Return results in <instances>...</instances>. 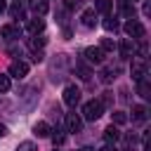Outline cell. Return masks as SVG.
<instances>
[{
  "label": "cell",
  "instance_id": "2",
  "mask_svg": "<svg viewBox=\"0 0 151 151\" xmlns=\"http://www.w3.org/2000/svg\"><path fill=\"white\" fill-rule=\"evenodd\" d=\"M123 31L130 35V40H132V38H144V33H146V31H144V26H142L137 19H130V21L123 26Z\"/></svg>",
  "mask_w": 151,
  "mask_h": 151
},
{
  "label": "cell",
  "instance_id": "9",
  "mask_svg": "<svg viewBox=\"0 0 151 151\" xmlns=\"http://www.w3.org/2000/svg\"><path fill=\"white\" fill-rule=\"evenodd\" d=\"M104 139H106L109 144H116V142L120 139V132H118V127H113V125H109V127L104 130Z\"/></svg>",
  "mask_w": 151,
  "mask_h": 151
},
{
  "label": "cell",
  "instance_id": "18",
  "mask_svg": "<svg viewBox=\"0 0 151 151\" xmlns=\"http://www.w3.org/2000/svg\"><path fill=\"white\" fill-rule=\"evenodd\" d=\"M137 90H139V94L144 97V99H149L151 97V87H149V83L142 78V80H137Z\"/></svg>",
  "mask_w": 151,
  "mask_h": 151
},
{
  "label": "cell",
  "instance_id": "19",
  "mask_svg": "<svg viewBox=\"0 0 151 151\" xmlns=\"http://www.w3.org/2000/svg\"><path fill=\"white\" fill-rule=\"evenodd\" d=\"M33 132H35L38 137H47V134H50V125H47L45 120H40V123H35V127H33Z\"/></svg>",
  "mask_w": 151,
  "mask_h": 151
},
{
  "label": "cell",
  "instance_id": "23",
  "mask_svg": "<svg viewBox=\"0 0 151 151\" xmlns=\"http://www.w3.org/2000/svg\"><path fill=\"white\" fill-rule=\"evenodd\" d=\"M111 118H113V123H116V125H123V123L127 120V116H125L123 111H113V113H111Z\"/></svg>",
  "mask_w": 151,
  "mask_h": 151
},
{
  "label": "cell",
  "instance_id": "33",
  "mask_svg": "<svg viewBox=\"0 0 151 151\" xmlns=\"http://www.w3.org/2000/svg\"><path fill=\"white\" fill-rule=\"evenodd\" d=\"M78 151H94V149H90V146H83V149H78Z\"/></svg>",
  "mask_w": 151,
  "mask_h": 151
},
{
  "label": "cell",
  "instance_id": "11",
  "mask_svg": "<svg viewBox=\"0 0 151 151\" xmlns=\"http://www.w3.org/2000/svg\"><path fill=\"white\" fill-rule=\"evenodd\" d=\"M111 7H113V0H94V9L99 14H109Z\"/></svg>",
  "mask_w": 151,
  "mask_h": 151
},
{
  "label": "cell",
  "instance_id": "27",
  "mask_svg": "<svg viewBox=\"0 0 151 151\" xmlns=\"http://www.w3.org/2000/svg\"><path fill=\"white\" fill-rule=\"evenodd\" d=\"M7 90H9V76L0 73V92H7Z\"/></svg>",
  "mask_w": 151,
  "mask_h": 151
},
{
  "label": "cell",
  "instance_id": "5",
  "mask_svg": "<svg viewBox=\"0 0 151 151\" xmlns=\"http://www.w3.org/2000/svg\"><path fill=\"white\" fill-rule=\"evenodd\" d=\"M144 76H146V59H142V57L132 59V78L134 80H142Z\"/></svg>",
  "mask_w": 151,
  "mask_h": 151
},
{
  "label": "cell",
  "instance_id": "26",
  "mask_svg": "<svg viewBox=\"0 0 151 151\" xmlns=\"http://www.w3.org/2000/svg\"><path fill=\"white\" fill-rule=\"evenodd\" d=\"M17 151H35V144H33V142H21V144L17 146Z\"/></svg>",
  "mask_w": 151,
  "mask_h": 151
},
{
  "label": "cell",
  "instance_id": "14",
  "mask_svg": "<svg viewBox=\"0 0 151 151\" xmlns=\"http://www.w3.org/2000/svg\"><path fill=\"white\" fill-rule=\"evenodd\" d=\"M146 116H149L146 106H142V104L132 106V118H134V120H146Z\"/></svg>",
  "mask_w": 151,
  "mask_h": 151
},
{
  "label": "cell",
  "instance_id": "29",
  "mask_svg": "<svg viewBox=\"0 0 151 151\" xmlns=\"http://www.w3.org/2000/svg\"><path fill=\"white\" fill-rule=\"evenodd\" d=\"M78 5H80V0H66V7H68V9H76Z\"/></svg>",
  "mask_w": 151,
  "mask_h": 151
},
{
  "label": "cell",
  "instance_id": "10",
  "mask_svg": "<svg viewBox=\"0 0 151 151\" xmlns=\"http://www.w3.org/2000/svg\"><path fill=\"white\" fill-rule=\"evenodd\" d=\"M31 9L35 12V14H47V9H50V5H47V0H31Z\"/></svg>",
  "mask_w": 151,
  "mask_h": 151
},
{
  "label": "cell",
  "instance_id": "1",
  "mask_svg": "<svg viewBox=\"0 0 151 151\" xmlns=\"http://www.w3.org/2000/svg\"><path fill=\"white\" fill-rule=\"evenodd\" d=\"M101 113H104V106H101L99 99H92V101H87V104L83 106V116H85L87 120H97Z\"/></svg>",
  "mask_w": 151,
  "mask_h": 151
},
{
  "label": "cell",
  "instance_id": "34",
  "mask_svg": "<svg viewBox=\"0 0 151 151\" xmlns=\"http://www.w3.org/2000/svg\"><path fill=\"white\" fill-rule=\"evenodd\" d=\"M130 2H132V0H130Z\"/></svg>",
  "mask_w": 151,
  "mask_h": 151
},
{
  "label": "cell",
  "instance_id": "24",
  "mask_svg": "<svg viewBox=\"0 0 151 151\" xmlns=\"http://www.w3.org/2000/svg\"><path fill=\"white\" fill-rule=\"evenodd\" d=\"M76 68H78V73H80V78H83V80H87V78L92 76V73H90V68H87V66H83V64H76Z\"/></svg>",
  "mask_w": 151,
  "mask_h": 151
},
{
  "label": "cell",
  "instance_id": "30",
  "mask_svg": "<svg viewBox=\"0 0 151 151\" xmlns=\"http://www.w3.org/2000/svg\"><path fill=\"white\" fill-rule=\"evenodd\" d=\"M5 9H7V2H5V0H0V14H2Z\"/></svg>",
  "mask_w": 151,
  "mask_h": 151
},
{
  "label": "cell",
  "instance_id": "17",
  "mask_svg": "<svg viewBox=\"0 0 151 151\" xmlns=\"http://www.w3.org/2000/svg\"><path fill=\"white\" fill-rule=\"evenodd\" d=\"M42 28H45V21H42L40 17H38V19H33V21H28V31H31L33 35H35V33H40Z\"/></svg>",
  "mask_w": 151,
  "mask_h": 151
},
{
  "label": "cell",
  "instance_id": "16",
  "mask_svg": "<svg viewBox=\"0 0 151 151\" xmlns=\"http://www.w3.org/2000/svg\"><path fill=\"white\" fill-rule=\"evenodd\" d=\"M120 54L123 57H132L134 54V42L132 40H123L120 42Z\"/></svg>",
  "mask_w": 151,
  "mask_h": 151
},
{
  "label": "cell",
  "instance_id": "28",
  "mask_svg": "<svg viewBox=\"0 0 151 151\" xmlns=\"http://www.w3.org/2000/svg\"><path fill=\"white\" fill-rule=\"evenodd\" d=\"M64 139H66V137H64V134H59V132H54V134H52V142H54V146L64 144Z\"/></svg>",
  "mask_w": 151,
  "mask_h": 151
},
{
  "label": "cell",
  "instance_id": "20",
  "mask_svg": "<svg viewBox=\"0 0 151 151\" xmlns=\"http://www.w3.org/2000/svg\"><path fill=\"white\" fill-rule=\"evenodd\" d=\"M120 9H123L125 17H130V19L134 17V5H130V0H123V2H120Z\"/></svg>",
  "mask_w": 151,
  "mask_h": 151
},
{
  "label": "cell",
  "instance_id": "32",
  "mask_svg": "<svg viewBox=\"0 0 151 151\" xmlns=\"http://www.w3.org/2000/svg\"><path fill=\"white\" fill-rule=\"evenodd\" d=\"M101 151H116V146H111V144H106V146H104Z\"/></svg>",
  "mask_w": 151,
  "mask_h": 151
},
{
  "label": "cell",
  "instance_id": "3",
  "mask_svg": "<svg viewBox=\"0 0 151 151\" xmlns=\"http://www.w3.org/2000/svg\"><path fill=\"white\" fill-rule=\"evenodd\" d=\"M7 73H9L12 78H26V73H28V64H26V61H21V59H17V61H12V64H9Z\"/></svg>",
  "mask_w": 151,
  "mask_h": 151
},
{
  "label": "cell",
  "instance_id": "22",
  "mask_svg": "<svg viewBox=\"0 0 151 151\" xmlns=\"http://www.w3.org/2000/svg\"><path fill=\"white\" fill-rule=\"evenodd\" d=\"M99 50H101V52H111V50H116V42H113L111 38H104L101 45H99Z\"/></svg>",
  "mask_w": 151,
  "mask_h": 151
},
{
  "label": "cell",
  "instance_id": "13",
  "mask_svg": "<svg viewBox=\"0 0 151 151\" xmlns=\"http://www.w3.org/2000/svg\"><path fill=\"white\" fill-rule=\"evenodd\" d=\"M97 24V19H94V9H85L83 12V26L85 28H92Z\"/></svg>",
  "mask_w": 151,
  "mask_h": 151
},
{
  "label": "cell",
  "instance_id": "12",
  "mask_svg": "<svg viewBox=\"0 0 151 151\" xmlns=\"http://www.w3.org/2000/svg\"><path fill=\"white\" fill-rule=\"evenodd\" d=\"M9 14L14 19H24V0H14V5L9 7Z\"/></svg>",
  "mask_w": 151,
  "mask_h": 151
},
{
  "label": "cell",
  "instance_id": "15",
  "mask_svg": "<svg viewBox=\"0 0 151 151\" xmlns=\"http://www.w3.org/2000/svg\"><path fill=\"white\" fill-rule=\"evenodd\" d=\"M42 45H45V38H42V35H33V38L28 40V47H31L35 54H38V50H42Z\"/></svg>",
  "mask_w": 151,
  "mask_h": 151
},
{
  "label": "cell",
  "instance_id": "7",
  "mask_svg": "<svg viewBox=\"0 0 151 151\" xmlns=\"http://www.w3.org/2000/svg\"><path fill=\"white\" fill-rule=\"evenodd\" d=\"M66 127H68V132H80V130H83L80 116H78V113H68V116H66Z\"/></svg>",
  "mask_w": 151,
  "mask_h": 151
},
{
  "label": "cell",
  "instance_id": "31",
  "mask_svg": "<svg viewBox=\"0 0 151 151\" xmlns=\"http://www.w3.org/2000/svg\"><path fill=\"white\" fill-rule=\"evenodd\" d=\"M5 134H7V127H5L2 123H0V137H5Z\"/></svg>",
  "mask_w": 151,
  "mask_h": 151
},
{
  "label": "cell",
  "instance_id": "4",
  "mask_svg": "<svg viewBox=\"0 0 151 151\" xmlns=\"http://www.w3.org/2000/svg\"><path fill=\"white\" fill-rule=\"evenodd\" d=\"M78 101H80V90H78L76 85L64 87V104H66V106H76Z\"/></svg>",
  "mask_w": 151,
  "mask_h": 151
},
{
  "label": "cell",
  "instance_id": "21",
  "mask_svg": "<svg viewBox=\"0 0 151 151\" xmlns=\"http://www.w3.org/2000/svg\"><path fill=\"white\" fill-rule=\"evenodd\" d=\"M116 73H118V68H106V71H101L99 76H101V83H111L113 78H116Z\"/></svg>",
  "mask_w": 151,
  "mask_h": 151
},
{
  "label": "cell",
  "instance_id": "6",
  "mask_svg": "<svg viewBox=\"0 0 151 151\" xmlns=\"http://www.w3.org/2000/svg\"><path fill=\"white\" fill-rule=\"evenodd\" d=\"M85 59L90 61V64H101L104 61V52L99 50V47H85Z\"/></svg>",
  "mask_w": 151,
  "mask_h": 151
},
{
  "label": "cell",
  "instance_id": "8",
  "mask_svg": "<svg viewBox=\"0 0 151 151\" xmlns=\"http://www.w3.org/2000/svg\"><path fill=\"white\" fill-rule=\"evenodd\" d=\"M19 35H21V28L14 26V24H7V26L0 28V38H9V40H14V38H19Z\"/></svg>",
  "mask_w": 151,
  "mask_h": 151
},
{
  "label": "cell",
  "instance_id": "25",
  "mask_svg": "<svg viewBox=\"0 0 151 151\" xmlns=\"http://www.w3.org/2000/svg\"><path fill=\"white\" fill-rule=\"evenodd\" d=\"M104 28L116 33V31H118V21H116V19H106V21H104Z\"/></svg>",
  "mask_w": 151,
  "mask_h": 151
}]
</instances>
